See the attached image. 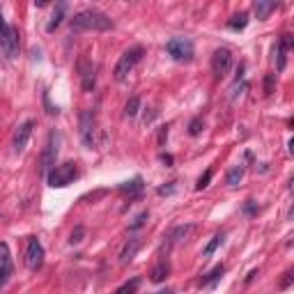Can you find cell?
<instances>
[{"label":"cell","instance_id":"1","mask_svg":"<svg viewBox=\"0 0 294 294\" xmlns=\"http://www.w3.org/2000/svg\"><path fill=\"white\" fill-rule=\"evenodd\" d=\"M113 19L106 16L99 9H83V12L74 14L71 19V32H83V30H113Z\"/></svg>","mask_w":294,"mask_h":294},{"label":"cell","instance_id":"2","mask_svg":"<svg viewBox=\"0 0 294 294\" xmlns=\"http://www.w3.org/2000/svg\"><path fill=\"white\" fill-rule=\"evenodd\" d=\"M143 53H145V48L140 46H131L129 51H124L120 56V60H117V65H115V69H113V76H115V81H124L126 76L131 74V69L136 67V62L143 58Z\"/></svg>","mask_w":294,"mask_h":294},{"label":"cell","instance_id":"3","mask_svg":"<svg viewBox=\"0 0 294 294\" xmlns=\"http://www.w3.org/2000/svg\"><path fill=\"white\" fill-rule=\"evenodd\" d=\"M0 48H3V53L9 60H14L19 56V30L5 21L3 12H0Z\"/></svg>","mask_w":294,"mask_h":294},{"label":"cell","instance_id":"4","mask_svg":"<svg viewBox=\"0 0 294 294\" xmlns=\"http://www.w3.org/2000/svg\"><path fill=\"white\" fill-rule=\"evenodd\" d=\"M76 175H78L76 163L65 161V163L56 166V168L46 175V179H48V186H53V189H65V186H69L74 179H76Z\"/></svg>","mask_w":294,"mask_h":294},{"label":"cell","instance_id":"5","mask_svg":"<svg viewBox=\"0 0 294 294\" xmlns=\"http://www.w3.org/2000/svg\"><path fill=\"white\" fill-rule=\"evenodd\" d=\"M166 51H168V56L177 62H191L195 56V46L189 37H173L168 44H166Z\"/></svg>","mask_w":294,"mask_h":294},{"label":"cell","instance_id":"6","mask_svg":"<svg viewBox=\"0 0 294 294\" xmlns=\"http://www.w3.org/2000/svg\"><path fill=\"white\" fill-rule=\"evenodd\" d=\"M42 264H44V246L37 237H30L26 246V267L30 271H37V269H42Z\"/></svg>","mask_w":294,"mask_h":294},{"label":"cell","instance_id":"7","mask_svg":"<svg viewBox=\"0 0 294 294\" xmlns=\"http://www.w3.org/2000/svg\"><path fill=\"white\" fill-rule=\"evenodd\" d=\"M95 136H97V124H95V115L90 111L81 113V140L87 150L95 147Z\"/></svg>","mask_w":294,"mask_h":294},{"label":"cell","instance_id":"8","mask_svg":"<svg viewBox=\"0 0 294 294\" xmlns=\"http://www.w3.org/2000/svg\"><path fill=\"white\" fill-rule=\"evenodd\" d=\"M58 134L48 136V143L44 147V154H42V175L46 177L53 168H56V156H58Z\"/></svg>","mask_w":294,"mask_h":294},{"label":"cell","instance_id":"9","mask_svg":"<svg viewBox=\"0 0 294 294\" xmlns=\"http://www.w3.org/2000/svg\"><path fill=\"white\" fill-rule=\"evenodd\" d=\"M230 67H232V53L228 51V48H216L212 56V71L214 76L220 78L225 76V74L230 71Z\"/></svg>","mask_w":294,"mask_h":294},{"label":"cell","instance_id":"10","mask_svg":"<svg viewBox=\"0 0 294 294\" xmlns=\"http://www.w3.org/2000/svg\"><path fill=\"white\" fill-rule=\"evenodd\" d=\"M78 74H81V83H83V90L90 92L95 87V81H97V67L90 58H81L78 60Z\"/></svg>","mask_w":294,"mask_h":294},{"label":"cell","instance_id":"11","mask_svg":"<svg viewBox=\"0 0 294 294\" xmlns=\"http://www.w3.org/2000/svg\"><path fill=\"white\" fill-rule=\"evenodd\" d=\"M32 129H35V120H26L23 124L16 126V131H14V138H12V145L16 152H23L28 145V140H30L32 136Z\"/></svg>","mask_w":294,"mask_h":294},{"label":"cell","instance_id":"12","mask_svg":"<svg viewBox=\"0 0 294 294\" xmlns=\"http://www.w3.org/2000/svg\"><path fill=\"white\" fill-rule=\"evenodd\" d=\"M12 271H14V264H12V255H9V246L5 242H0V290L7 285Z\"/></svg>","mask_w":294,"mask_h":294},{"label":"cell","instance_id":"13","mask_svg":"<svg viewBox=\"0 0 294 294\" xmlns=\"http://www.w3.org/2000/svg\"><path fill=\"white\" fill-rule=\"evenodd\" d=\"M140 246H143V242H140L138 237H131L129 242H126V246L122 248V253H120V262H122V264L131 262V260L136 258V253L140 251Z\"/></svg>","mask_w":294,"mask_h":294},{"label":"cell","instance_id":"14","mask_svg":"<svg viewBox=\"0 0 294 294\" xmlns=\"http://www.w3.org/2000/svg\"><path fill=\"white\" fill-rule=\"evenodd\" d=\"M143 189H145V184H143V177H134V179H131V182H124V184H120V193L129 195V198H138V195L143 193Z\"/></svg>","mask_w":294,"mask_h":294},{"label":"cell","instance_id":"15","mask_svg":"<svg viewBox=\"0 0 294 294\" xmlns=\"http://www.w3.org/2000/svg\"><path fill=\"white\" fill-rule=\"evenodd\" d=\"M65 12H67V5L65 3H58L56 9H53V14H51V21L46 23V32H53L58 26H60L62 19H65Z\"/></svg>","mask_w":294,"mask_h":294},{"label":"cell","instance_id":"16","mask_svg":"<svg viewBox=\"0 0 294 294\" xmlns=\"http://www.w3.org/2000/svg\"><path fill=\"white\" fill-rule=\"evenodd\" d=\"M276 7H278V3H273V0H258L253 9H255V16L262 21V19H267Z\"/></svg>","mask_w":294,"mask_h":294},{"label":"cell","instance_id":"17","mask_svg":"<svg viewBox=\"0 0 294 294\" xmlns=\"http://www.w3.org/2000/svg\"><path fill=\"white\" fill-rule=\"evenodd\" d=\"M223 271H225V267L223 264H216V267L212 269L209 273H205L203 276V281H200V285L203 287H207V285H214V283H218L220 278H223Z\"/></svg>","mask_w":294,"mask_h":294},{"label":"cell","instance_id":"18","mask_svg":"<svg viewBox=\"0 0 294 294\" xmlns=\"http://www.w3.org/2000/svg\"><path fill=\"white\" fill-rule=\"evenodd\" d=\"M168 273H170V264L166 262V260H161V262L152 269L150 278H152V283H161V281H166V276H168Z\"/></svg>","mask_w":294,"mask_h":294},{"label":"cell","instance_id":"19","mask_svg":"<svg viewBox=\"0 0 294 294\" xmlns=\"http://www.w3.org/2000/svg\"><path fill=\"white\" fill-rule=\"evenodd\" d=\"M246 26H248V14H246V12L234 14V16L228 21V28H230V30H244Z\"/></svg>","mask_w":294,"mask_h":294},{"label":"cell","instance_id":"20","mask_svg":"<svg viewBox=\"0 0 294 294\" xmlns=\"http://www.w3.org/2000/svg\"><path fill=\"white\" fill-rule=\"evenodd\" d=\"M189 230H191V225H177V228H173L170 230V234H168V244L182 242L186 234H189Z\"/></svg>","mask_w":294,"mask_h":294},{"label":"cell","instance_id":"21","mask_svg":"<svg viewBox=\"0 0 294 294\" xmlns=\"http://www.w3.org/2000/svg\"><path fill=\"white\" fill-rule=\"evenodd\" d=\"M242 177H244V168H242V166H234V168L228 170L225 182H228V186H237L239 182H242Z\"/></svg>","mask_w":294,"mask_h":294},{"label":"cell","instance_id":"22","mask_svg":"<svg viewBox=\"0 0 294 294\" xmlns=\"http://www.w3.org/2000/svg\"><path fill=\"white\" fill-rule=\"evenodd\" d=\"M138 285H140V278H131V281H126L122 287H117L115 294H136Z\"/></svg>","mask_w":294,"mask_h":294},{"label":"cell","instance_id":"23","mask_svg":"<svg viewBox=\"0 0 294 294\" xmlns=\"http://www.w3.org/2000/svg\"><path fill=\"white\" fill-rule=\"evenodd\" d=\"M220 244H223V234H214V237H212V242H209V244H207V246H205L203 255H205V258L214 255V251H216V248L220 246Z\"/></svg>","mask_w":294,"mask_h":294},{"label":"cell","instance_id":"24","mask_svg":"<svg viewBox=\"0 0 294 294\" xmlns=\"http://www.w3.org/2000/svg\"><path fill=\"white\" fill-rule=\"evenodd\" d=\"M147 218H150V212H147V209H143V212H140L138 216H134V220H131V223H129V230H131V232H136V230H140V228H143V225H145V220H147Z\"/></svg>","mask_w":294,"mask_h":294},{"label":"cell","instance_id":"25","mask_svg":"<svg viewBox=\"0 0 294 294\" xmlns=\"http://www.w3.org/2000/svg\"><path fill=\"white\" fill-rule=\"evenodd\" d=\"M138 111H140V97H131V99L126 101V106H124V113L129 117H136L138 115Z\"/></svg>","mask_w":294,"mask_h":294},{"label":"cell","instance_id":"26","mask_svg":"<svg viewBox=\"0 0 294 294\" xmlns=\"http://www.w3.org/2000/svg\"><path fill=\"white\" fill-rule=\"evenodd\" d=\"M203 129H205V122H203V117H193V120L189 122V134H191V136H198Z\"/></svg>","mask_w":294,"mask_h":294},{"label":"cell","instance_id":"27","mask_svg":"<svg viewBox=\"0 0 294 294\" xmlns=\"http://www.w3.org/2000/svg\"><path fill=\"white\" fill-rule=\"evenodd\" d=\"M212 175H214V173H212V168H209V170H205V175L198 179V184H195V191H203V189H207L209 182H212Z\"/></svg>","mask_w":294,"mask_h":294},{"label":"cell","instance_id":"28","mask_svg":"<svg viewBox=\"0 0 294 294\" xmlns=\"http://www.w3.org/2000/svg\"><path fill=\"white\" fill-rule=\"evenodd\" d=\"M273 81H276V74H267V78H264V95L273 92Z\"/></svg>","mask_w":294,"mask_h":294},{"label":"cell","instance_id":"29","mask_svg":"<svg viewBox=\"0 0 294 294\" xmlns=\"http://www.w3.org/2000/svg\"><path fill=\"white\" fill-rule=\"evenodd\" d=\"M292 281H294L292 271H285V273H283V281H281V285H278V287H281V290H287V287L292 285Z\"/></svg>","mask_w":294,"mask_h":294},{"label":"cell","instance_id":"30","mask_svg":"<svg viewBox=\"0 0 294 294\" xmlns=\"http://www.w3.org/2000/svg\"><path fill=\"white\" fill-rule=\"evenodd\" d=\"M83 234H85V230H83V225H78V228L71 232V239H69V242H71V244H78V242L83 239Z\"/></svg>","mask_w":294,"mask_h":294},{"label":"cell","instance_id":"31","mask_svg":"<svg viewBox=\"0 0 294 294\" xmlns=\"http://www.w3.org/2000/svg\"><path fill=\"white\" fill-rule=\"evenodd\" d=\"M292 44H294V37H292V35H283V37H281V44H278V46L285 48V51H287V48H292Z\"/></svg>","mask_w":294,"mask_h":294},{"label":"cell","instance_id":"32","mask_svg":"<svg viewBox=\"0 0 294 294\" xmlns=\"http://www.w3.org/2000/svg\"><path fill=\"white\" fill-rule=\"evenodd\" d=\"M175 193V182H168L166 186H159V195H170Z\"/></svg>","mask_w":294,"mask_h":294},{"label":"cell","instance_id":"33","mask_svg":"<svg viewBox=\"0 0 294 294\" xmlns=\"http://www.w3.org/2000/svg\"><path fill=\"white\" fill-rule=\"evenodd\" d=\"M255 212H258V205L253 203V200H246V205H244V214L251 216V214H255Z\"/></svg>","mask_w":294,"mask_h":294},{"label":"cell","instance_id":"34","mask_svg":"<svg viewBox=\"0 0 294 294\" xmlns=\"http://www.w3.org/2000/svg\"><path fill=\"white\" fill-rule=\"evenodd\" d=\"M166 138H168V126H161V134H159V143L163 145Z\"/></svg>","mask_w":294,"mask_h":294},{"label":"cell","instance_id":"35","mask_svg":"<svg viewBox=\"0 0 294 294\" xmlns=\"http://www.w3.org/2000/svg\"><path fill=\"white\" fill-rule=\"evenodd\" d=\"M161 161H163L166 166H173V156L170 154H161Z\"/></svg>","mask_w":294,"mask_h":294},{"label":"cell","instance_id":"36","mask_svg":"<svg viewBox=\"0 0 294 294\" xmlns=\"http://www.w3.org/2000/svg\"><path fill=\"white\" fill-rule=\"evenodd\" d=\"M156 294H173V290H161V292H156Z\"/></svg>","mask_w":294,"mask_h":294}]
</instances>
